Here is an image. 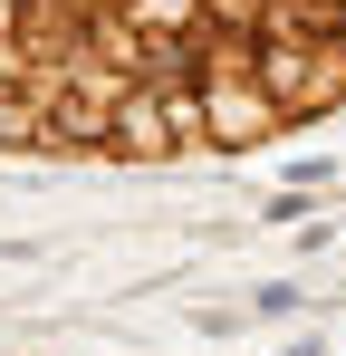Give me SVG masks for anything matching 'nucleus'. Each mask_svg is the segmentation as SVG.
<instances>
[{
    "instance_id": "1",
    "label": "nucleus",
    "mask_w": 346,
    "mask_h": 356,
    "mask_svg": "<svg viewBox=\"0 0 346 356\" xmlns=\"http://www.w3.org/2000/svg\"><path fill=\"white\" fill-rule=\"evenodd\" d=\"M288 356H318V347H288Z\"/></svg>"
}]
</instances>
